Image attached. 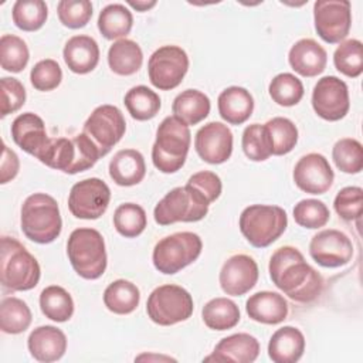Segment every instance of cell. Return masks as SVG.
<instances>
[{"mask_svg":"<svg viewBox=\"0 0 363 363\" xmlns=\"http://www.w3.org/2000/svg\"><path fill=\"white\" fill-rule=\"evenodd\" d=\"M11 138L14 143L26 153L35 156L37 159L45 150L51 138H48L44 121L33 113H20L11 123Z\"/></svg>","mask_w":363,"mask_h":363,"instance_id":"obj_20","label":"cell"},{"mask_svg":"<svg viewBox=\"0 0 363 363\" xmlns=\"http://www.w3.org/2000/svg\"><path fill=\"white\" fill-rule=\"evenodd\" d=\"M259 354V342L250 333H234L223 337L204 362L252 363Z\"/></svg>","mask_w":363,"mask_h":363,"instance_id":"obj_22","label":"cell"},{"mask_svg":"<svg viewBox=\"0 0 363 363\" xmlns=\"http://www.w3.org/2000/svg\"><path fill=\"white\" fill-rule=\"evenodd\" d=\"M27 347L30 354L38 362H57L67 350V336L52 325H43L30 333Z\"/></svg>","mask_w":363,"mask_h":363,"instance_id":"obj_23","label":"cell"},{"mask_svg":"<svg viewBox=\"0 0 363 363\" xmlns=\"http://www.w3.org/2000/svg\"><path fill=\"white\" fill-rule=\"evenodd\" d=\"M139 301V288L126 279H116L104 291V303L106 309L116 315L132 313L138 308Z\"/></svg>","mask_w":363,"mask_h":363,"instance_id":"obj_31","label":"cell"},{"mask_svg":"<svg viewBox=\"0 0 363 363\" xmlns=\"http://www.w3.org/2000/svg\"><path fill=\"white\" fill-rule=\"evenodd\" d=\"M99 157L101 153L98 147L82 132L75 135L72 139H50L38 160L51 169H57L68 174H75L91 169Z\"/></svg>","mask_w":363,"mask_h":363,"instance_id":"obj_2","label":"cell"},{"mask_svg":"<svg viewBox=\"0 0 363 363\" xmlns=\"http://www.w3.org/2000/svg\"><path fill=\"white\" fill-rule=\"evenodd\" d=\"M194 149L210 164L227 162L233 153V132L223 122H208L194 136Z\"/></svg>","mask_w":363,"mask_h":363,"instance_id":"obj_17","label":"cell"},{"mask_svg":"<svg viewBox=\"0 0 363 363\" xmlns=\"http://www.w3.org/2000/svg\"><path fill=\"white\" fill-rule=\"evenodd\" d=\"M20 169L18 156L6 145L3 143V155H1V164H0V183L6 184L13 180Z\"/></svg>","mask_w":363,"mask_h":363,"instance_id":"obj_51","label":"cell"},{"mask_svg":"<svg viewBox=\"0 0 363 363\" xmlns=\"http://www.w3.org/2000/svg\"><path fill=\"white\" fill-rule=\"evenodd\" d=\"M294 182L305 193L323 194L335 179V173L328 159L320 153H308L302 156L294 167Z\"/></svg>","mask_w":363,"mask_h":363,"instance_id":"obj_18","label":"cell"},{"mask_svg":"<svg viewBox=\"0 0 363 363\" xmlns=\"http://www.w3.org/2000/svg\"><path fill=\"white\" fill-rule=\"evenodd\" d=\"M335 211L345 221L359 220L363 207V190L357 186H347L337 191L333 201Z\"/></svg>","mask_w":363,"mask_h":363,"instance_id":"obj_47","label":"cell"},{"mask_svg":"<svg viewBox=\"0 0 363 363\" xmlns=\"http://www.w3.org/2000/svg\"><path fill=\"white\" fill-rule=\"evenodd\" d=\"M203 250L201 238L191 231H180L159 240L153 248L155 268L166 275H173L194 262Z\"/></svg>","mask_w":363,"mask_h":363,"instance_id":"obj_9","label":"cell"},{"mask_svg":"<svg viewBox=\"0 0 363 363\" xmlns=\"http://www.w3.org/2000/svg\"><path fill=\"white\" fill-rule=\"evenodd\" d=\"M123 102L130 116L136 121L153 119L162 106L159 95L145 85H136L130 88L126 92Z\"/></svg>","mask_w":363,"mask_h":363,"instance_id":"obj_36","label":"cell"},{"mask_svg":"<svg viewBox=\"0 0 363 363\" xmlns=\"http://www.w3.org/2000/svg\"><path fill=\"white\" fill-rule=\"evenodd\" d=\"M1 89V104L0 115L1 118L17 112L26 104V89L24 85L13 77H3L0 79Z\"/></svg>","mask_w":363,"mask_h":363,"instance_id":"obj_49","label":"cell"},{"mask_svg":"<svg viewBox=\"0 0 363 363\" xmlns=\"http://www.w3.org/2000/svg\"><path fill=\"white\" fill-rule=\"evenodd\" d=\"M13 23L23 31L40 30L48 17V7L43 0H17L11 9Z\"/></svg>","mask_w":363,"mask_h":363,"instance_id":"obj_37","label":"cell"},{"mask_svg":"<svg viewBox=\"0 0 363 363\" xmlns=\"http://www.w3.org/2000/svg\"><path fill=\"white\" fill-rule=\"evenodd\" d=\"M210 201L201 191L186 183L174 187L156 204L153 210L155 221L160 225L174 223H194L203 220L208 213Z\"/></svg>","mask_w":363,"mask_h":363,"instance_id":"obj_8","label":"cell"},{"mask_svg":"<svg viewBox=\"0 0 363 363\" xmlns=\"http://www.w3.org/2000/svg\"><path fill=\"white\" fill-rule=\"evenodd\" d=\"M67 255L74 271L84 279H98L106 269L105 240L95 228L74 230L68 237Z\"/></svg>","mask_w":363,"mask_h":363,"instance_id":"obj_6","label":"cell"},{"mask_svg":"<svg viewBox=\"0 0 363 363\" xmlns=\"http://www.w3.org/2000/svg\"><path fill=\"white\" fill-rule=\"evenodd\" d=\"M288 62L301 77L312 78L322 74L326 68V50L313 38H301L289 50Z\"/></svg>","mask_w":363,"mask_h":363,"instance_id":"obj_21","label":"cell"},{"mask_svg":"<svg viewBox=\"0 0 363 363\" xmlns=\"http://www.w3.org/2000/svg\"><path fill=\"white\" fill-rule=\"evenodd\" d=\"M147 224L143 207L136 203H123L116 207L113 213V225L116 231L125 238H135L140 235Z\"/></svg>","mask_w":363,"mask_h":363,"instance_id":"obj_40","label":"cell"},{"mask_svg":"<svg viewBox=\"0 0 363 363\" xmlns=\"http://www.w3.org/2000/svg\"><path fill=\"white\" fill-rule=\"evenodd\" d=\"M191 133L189 126L176 116H166L156 130L152 146V162L162 173H176L186 163Z\"/></svg>","mask_w":363,"mask_h":363,"instance_id":"obj_5","label":"cell"},{"mask_svg":"<svg viewBox=\"0 0 363 363\" xmlns=\"http://www.w3.org/2000/svg\"><path fill=\"white\" fill-rule=\"evenodd\" d=\"M333 64L336 69L349 77L357 78L363 72V44L356 38L339 43L333 52Z\"/></svg>","mask_w":363,"mask_h":363,"instance_id":"obj_39","label":"cell"},{"mask_svg":"<svg viewBox=\"0 0 363 363\" xmlns=\"http://www.w3.org/2000/svg\"><path fill=\"white\" fill-rule=\"evenodd\" d=\"M57 13L62 26L78 30L89 23L92 3L88 0H61L57 4Z\"/></svg>","mask_w":363,"mask_h":363,"instance_id":"obj_46","label":"cell"},{"mask_svg":"<svg viewBox=\"0 0 363 363\" xmlns=\"http://www.w3.org/2000/svg\"><path fill=\"white\" fill-rule=\"evenodd\" d=\"M313 21L318 35L328 44L342 43L352 26L350 1L318 0L313 4Z\"/></svg>","mask_w":363,"mask_h":363,"instance_id":"obj_14","label":"cell"},{"mask_svg":"<svg viewBox=\"0 0 363 363\" xmlns=\"http://www.w3.org/2000/svg\"><path fill=\"white\" fill-rule=\"evenodd\" d=\"M187 184L201 191L210 203L216 201L220 197L223 190L221 179L214 172H210V170H201L191 174L187 180Z\"/></svg>","mask_w":363,"mask_h":363,"instance_id":"obj_50","label":"cell"},{"mask_svg":"<svg viewBox=\"0 0 363 363\" xmlns=\"http://www.w3.org/2000/svg\"><path fill=\"white\" fill-rule=\"evenodd\" d=\"M217 108L220 116L230 125H241L250 119L254 111V98L242 86H228L218 95Z\"/></svg>","mask_w":363,"mask_h":363,"instance_id":"obj_26","label":"cell"},{"mask_svg":"<svg viewBox=\"0 0 363 363\" xmlns=\"http://www.w3.org/2000/svg\"><path fill=\"white\" fill-rule=\"evenodd\" d=\"M146 174L143 155L136 149H122L109 162V176L123 187L139 184Z\"/></svg>","mask_w":363,"mask_h":363,"instance_id":"obj_27","label":"cell"},{"mask_svg":"<svg viewBox=\"0 0 363 363\" xmlns=\"http://www.w3.org/2000/svg\"><path fill=\"white\" fill-rule=\"evenodd\" d=\"M40 308L45 318L54 322H67L74 315V301L60 285H50L40 294Z\"/></svg>","mask_w":363,"mask_h":363,"instance_id":"obj_34","label":"cell"},{"mask_svg":"<svg viewBox=\"0 0 363 363\" xmlns=\"http://www.w3.org/2000/svg\"><path fill=\"white\" fill-rule=\"evenodd\" d=\"M0 252V282L4 289L16 292L37 286L40 264L18 240L3 235Z\"/></svg>","mask_w":363,"mask_h":363,"instance_id":"obj_3","label":"cell"},{"mask_svg":"<svg viewBox=\"0 0 363 363\" xmlns=\"http://www.w3.org/2000/svg\"><path fill=\"white\" fill-rule=\"evenodd\" d=\"M271 99L281 106H294L303 96L302 81L289 72H281L272 78L268 86Z\"/></svg>","mask_w":363,"mask_h":363,"instance_id":"obj_43","label":"cell"},{"mask_svg":"<svg viewBox=\"0 0 363 363\" xmlns=\"http://www.w3.org/2000/svg\"><path fill=\"white\" fill-rule=\"evenodd\" d=\"M128 4L135 9L136 11H147L150 9H153L156 6V1L155 0H150V1H143V0H139V1H133V0H128Z\"/></svg>","mask_w":363,"mask_h":363,"instance_id":"obj_52","label":"cell"},{"mask_svg":"<svg viewBox=\"0 0 363 363\" xmlns=\"http://www.w3.org/2000/svg\"><path fill=\"white\" fill-rule=\"evenodd\" d=\"M126 130L123 113L115 105H101L92 111L84 123L82 132L95 143L101 157L122 139Z\"/></svg>","mask_w":363,"mask_h":363,"instance_id":"obj_12","label":"cell"},{"mask_svg":"<svg viewBox=\"0 0 363 363\" xmlns=\"http://www.w3.org/2000/svg\"><path fill=\"white\" fill-rule=\"evenodd\" d=\"M330 218L328 206L316 199H303L294 207V220L298 225L309 230L326 225Z\"/></svg>","mask_w":363,"mask_h":363,"instance_id":"obj_45","label":"cell"},{"mask_svg":"<svg viewBox=\"0 0 363 363\" xmlns=\"http://www.w3.org/2000/svg\"><path fill=\"white\" fill-rule=\"evenodd\" d=\"M245 312L250 319L264 325H278L288 316L289 308L285 298L272 291H259L245 302Z\"/></svg>","mask_w":363,"mask_h":363,"instance_id":"obj_24","label":"cell"},{"mask_svg":"<svg viewBox=\"0 0 363 363\" xmlns=\"http://www.w3.org/2000/svg\"><path fill=\"white\" fill-rule=\"evenodd\" d=\"M62 79L61 67L55 60L45 58L38 61L30 72L31 85L41 92H48L55 89Z\"/></svg>","mask_w":363,"mask_h":363,"instance_id":"obj_48","label":"cell"},{"mask_svg":"<svg viewBox=\"0 0 363 363\" xmlns=\"http://www.w3.org/2000/svg\"><path fill=\"white\" fill-rule=\"evenodd\" d=\"M312 108L325 121L343 119L350 108L346 82L335 75L320 78L312 91Z\"/></svg>","mask_w":363,"mask_h":363,"instance_id":"obj_15","label":"cell"},{"mask_svg":"<svg viewBox=\"0 0 363 363\" xmlns=\"http://www.w3.org/2000/svg\"><path fill=\"white\" fill-rule=\"evenodd\" d=\"M240 231L255 248H265L275 242L286 230L288 216L279 206L252 204L240 216Z\"/></svg>","mask_w":363,"mask_h":363,"instance_id":"obj_7","label":"cell"},{"mask_svg":"<svg viewBox=\"0 0 363 363\" xmlns=\"http://www.w3.org/2000/svg\"><path fill=\"white\" fill-rule=\"evenodd\" d=\"M268 271L274 285L295 302L311 303L323 291L322 275L292 245L279 247L271 255Z\"/></svg>","mask_w":363,"mask_h":363,"instance_id":"obj_1","label":"cell"},{"mask_svg":"<svg viewBox=\"0 0 363 363\" xmlns=\"http://www.w3.org/2000/svg\"><path fill=\"white\" fill-rule=\"evenodd\" d=\"M241 146L244 155L252 162H264L272 155L267 128L261 123H252L244 129Z\"/></svg>","mask_w":363,"mask_h":363,"instance_id":"obj_44","label":"cell"},{"mask_svg":"<svg viewBox=\"0 0 363 363\" xmlns=\"http://www.w3.org/2000/svg\"><path fill=\"white\" fill-rule=\"evenodd\" d=\"M143 62V52L139 44L129 38H121L115 41L108 50L109 68L118 75L136 74Z\"/></svg>","mask_w":363,"mask_h":363,"instance_id":"obj_30","label":"cell"},{"mask_svg":"<svg viewBox=\"0 0 363 363\" xmlns=\"http://www.w3.org/2000/svg\"><path fill=\"white\" fill-rule=\"evenodd\" d=\"M271 142V152L274 156L289 153L298 142L296 125L284 116H275L264 123Z\"/></svg>","mask_w":363,"mask_h":363,"instance_id":"obj_38","label":"cell"},{"mask_svg":"<svg viewBox=\"0 0 363 363\" xmlns=\"http://www.w3.org/2000/svg\"><path fill=\"white\" fill-rule=\"evenodd\" d=\"M194 311V302L187 289L174 284L155 288L146 302L149 319L160 326H172L187 320Z\"/></svg>","mask_w":363,"mask_h":363,"instance_id":"obj_10","label":"cell"},{"mask_svg":"<svg viewBox=\"0 0 363 363\" xmlns=\"http://www.w3.org/2000/svg\"><path fill=\"white\" fill-rule=\"evenodd\" d=\"M189 57L179 45H163L157 48L147 61L150 84L160 91L179 86L187 74Z\"/></svg>","mask_w":363,"mask_h":363,"instance_id":"obj_11","label":"cell"},{"mask_svg":"<svg viewBox=\"0 0 363 363\" xmlns=\"http://www.w3.org/2000/svg\"><path fill=\"white\" fill-rule=\"evenodd\" d=\"M305 352L303 333L295 326H284L274 332L268 343V356L275 363H295Z\"/></svg>","mask_w":363,"mask_h":363,"instance_id":"obj_28","label":"cell"},{"mask_svg":"<svg viewBox=\"0 0 363 363\" xmlns=\"http://www.w3.org/2000/svg\"><path fill=\"white\" fill-rule=\"evenodd\" d=\"M31 311L28 305L16 296H7L0 303V329L9 335H18L31 325Z\"/></svg>","mask_w":363,"mask_h":363,"instance_id":"obj_35","label":"cell"},{"mask_svg":"<svg viewBox=\"0 0 363 363\" xmlns=\"http://www.w3.org/2000/svg\"><path fill=\"white\" fill-rule=\"evenodd\" d=\"M20 224L28 240L37 244L52 242L62 230L57 200L45 193L30 194L21 206Z\"/></svg>","mask_w":363,"mask_h":363,"instance_id":"obj_4","label":"cell"},{"mask_svg":"<svg viewBox=\"0 0 363 363\" xmlns=\"http://www.w3.org/2000/svg\"><path fill=\"white\" fill-rule=\"evenodd\" d=\"M62 57L69 71L84 75L96 68L99 62V47L89 35H74L65 43Z\"/></svg>","mask_w":363,"mask_h":363,"instance_id":"obj_25","label":"cell"},{"mask_svg":"<svg viewBox=\"0 0 363 363\" xmlns=\"http://www.w3.org/2000/svg\"><path fill=\"white\" fill-rule=\"evenodd\" d=\"M258 274V265L252 257L235 254L230 257L220 269V286L227 295L241 296L255 286Z\"/></svg>","mask_w":363,"mask_h":363,"instance_id":"obj_19","label":"cell"},{"mask_svg":"<svg viewBox=\"0 0 363 363\" xmlns=\"http://www.w3.org/2000/svg\"><path fill=\"white\" fill-rule=\"evenodd\" d=\"M204 325L211 330H227L240 322V309L237 303L228 298L210 299L201 311Z\"/></svg>","mask_w":363,"mask_h":363,"instance_id":"obj_33","label":"cell"},{"mask_svg":"<svg viewBox=\"0 0 363 363\" xmlns=\"http://www.w3.org/2000/svg\"><path fill=\"white\" fill-rule=\"evenodd\" d=\"M109 201L111 190L108 184L98 177H89L71 187L68 208L77 218L96 220L106 211Z\"/></svg>","mask_w":363,"mask_h":363,"instance_id":"obj_13","label":"cell"},{"mask_svg":"<svg viewBox=\"0 0 363 363\" xmlns=\"http://www.w3.org/2000/svg\"><path fill=\"white\" fill-rule=\"evenodd\" d=\"M133 26V16L128 7L119 3L105 6L98 17V30L106 40L126 37Z\"/></svg>","mask_w":363,"mask_h":363,"instance_id":"obj_32","label":"cell"},{"mask_svg":"<svg viewBox=\"0 0 363 363\" xmlns=\"http://www.w3.org/2000/svg\"><path fill=\"white\" fill-rule=\"evenodd\" d=\"M309 254L320 267L339 268L352 259L353 244L345 233L328 228L312 237L309 242Z\"/></svg>","mask_w":363,"mask_h":363,"instance_id":"obj_16","label":"cell"},{"mask_svg":"<svg viewBox=\"0 0 363 363\" xmlns=\"http://www.w3.org/2000/svg\"><path fill=\"white\" fill-rule=\"evenodd\" d=\"M335 166L347 174H357L363 169V146L357 139H339L332 149Z\"/></svg>","mask_w":363,"mask_h":363,"instance_id":"obj_42","label":"cell"},{"mask_svg":"<svg viewBox=\"0 0 363 363\" xmlns=\"http://www.w3.org/2000/svg\"><path fill=\"white\" fill-rule=\"evenodd\" d=\"M30 60L26 41L14 34H3L0 38V65L9 72H21Z\"/></svg>","mask_w":363,"mask_h":363,"instance_id":"obj_41","label":"cell"},{"mask_svg":"<svg viewBox=\"0 0 363 363\" xmlns=\"http://www.w3.org/2000/svg\"><path fill=\"white\" fill-rule=\"evenodd\" d=\"M210 98L199 89L182 91L172 104L173 116L184 122L187 126L197 125L210 113Z\"/></svg>","mask_w":363,"mask_h":363,"instance_id":"obj_29","label":"cell"}]
</instances>
